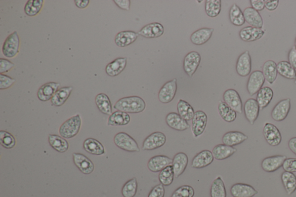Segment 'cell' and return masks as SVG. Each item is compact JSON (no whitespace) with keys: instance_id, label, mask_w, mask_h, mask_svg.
Wrapping results in <instances>:
<instances>
[{"instance_id":"1","label":"cell","mask_w":296,"mask_h":197,"mask_svg":"<svg viewBox=\"0 0 296 197\" xmlns=\"http://www.w3.org/2000/svg\"><path fill=\"white\" fill-rule=\"evenodd\" d=\"M114 108L127 114H139L145 110L146 103L140 97H127L119 100Z\"/></svg>"},{"instance_id":"2","label":"cell","mask_w":296,"mask_h":197,"mask_svg":"<svg viewBox=\"0 0 296 197\" xmlns=\"http://www.w3.org/2000/svg\"><path fill=\"white\" fill-rule=\"evenodd\" d=\"M82 120L80 115L77 114L70 118L61 125L59 134L65 139L73 138L79 133Z\"/></svg>"},{"instance_id":"3","label":"cell","mask_w":296,"mask_h":197,"mask_svg":"<svg viewBox=\"0 0 296 197\" xmlns=\"http://www.w3.org/2000/svg\"><path fill=\"white\" fill-rule=\"evenodd\" d=\"M114 143L119 148L128 152H139L137 141L124 132H119L114 137Z\"/></svg>"},{"instance_id":"4","label":"cell","mask_w":296,"mask_h":197,"mask_svg":"<svg viewBox=\"0 0 296 197\" xmlns=\"http://www.w3.org/2000/svg\"><path fill=\"white\" fill-rule=\"evenodd\" d=\"M19 36L18 32H14L5 39L2 47V52L6 58L12 59L19 53Z\"/></svg>"},{"instance_id":"5","label":"cell","mask_w":296,"mask_h":197,"mask_svg":"<svg viewBox=\"0 0 296 197\" xmlns=\"http://www.w3.org/2000/svg\"><path fill=\"white\" fill-rule=\"evenodd\" d=\"M167 141L166 136L162 132H155L145 139L143 142V151H154L163 147Z\"/></svg>"},{"instance_id":"6","label":"cell","mask_w":296,"mask_h":197,"mask_svg":"<svg viewBox=\"0 0 296 197\" xmlns=\"http://www.w3.org/2000/svg\"><path fill=\"white\" fill-rule=\"evenodd\" d=\"M202 57L199 53L192 51L186 54L183 62V69L188 76L192 78L198 69Z\"/></svg>"},{"instance_id":"7","label":"cell","mask_w":296,"mask_h":197,"mask_svg":"<svg viewBox=\"0 0 296 197\" xmlns=\"http://www.w3.org/2000/svg\"><path fill=\"white\" fill-rule=\"evenodd\" d=\"M178 86L177 79H173L166 82L160 90L158 98L163 104H169L174 99Z\"/></svg>"},{"instance_id":"8","label":"cell","mask_w":296,"mask_h":197,"mask_svg":"<svg viewBox=\"0 0 296 197\" xmlns=\"http://www.w3.org/2000/svg\"><path fill=\"white\" fill-rule=\"evenodd\" d=\"M265 78L263 73L260 71H254L252 73L248 80L247 89L251 96H254L263 87L265 83Z\"/></svg>"},{"instance_id":"9","label":"cell","mask_w":296,"mask_h":197,"mask_svg":"<svg viewBox=\"0 0 296 197\" xmlns=\"http://www.w3.org/2000/svg\"><path fill=\"white\" fill-rule=\"evenodd\" d=\"M223 100L228 106L237 113L243 114V105L241 97L236 90L230 89L225 91L223 94Z\"/></svg>"},{"instance_id":"10","label":"cell","mask_w":296,"mask_h":197,"mask_svg":"<svg viewBox=\"0 0 296 197\" xmlns=\"http://www.w3.org/2000/svg\"><path fill=\"white\" fill-rule=\"evenodd\" d=\"M208 117L205 112L198 111L195 112L192 120V130L194 137L197 138L205 131Z\"/></svg>"},{"instance_id":"11","label":"cell","mask_w":296,"mask_h":197,"mask_svg":"<svg viewBox=\"0 0 296 197\" xmlns=\"http://www.w3.org/2000/svg\"><path fill=\"white\" fill-rule=\"evenodd\" d=\"M265 141L271 147H277L282 142V135L279 129L273 124L265 123L263 128Z\"/></svg>"},{"instance_id":"12","label":"cell","mask_w":296,"mask_h":197,"mask_svg":"<svg viewBox=\"0 0 296 197\" xmlns=\"http://www.w3.org/2000/svg\"><path fill=\"white\" fill-rule=\"evenodd\" d=\"M291 100L290 98L282 100L275 105L271 112V117L276 121H284L291 111Z\"/></svg>"},{"instance_id":"13","label":"cell","mask_w":296,"mask_h":197,"mask_svg":"<svg viewBox=\"0 0 296 197\" xmlns=\"http://www.w3.org/2000/svg\"><path fill=\"white\" fill-rule=\"evenodd\" d=\"M252 71V60L249 51L247 50L238 58L236 63V71L239 76L246 77Z\"/></svg>"},{"instance_id":"14","label":"cell","mask_w":296,"mask_h":197,"mask_svg":"<svg viewBox=\"0 0 296 197\" xmlns=\"http://www.w3.org/2000/svg\"><path fill=\"white\" fill-rule=\"evenodd\" d=\"M165 33V27L162 24L155 22L149 23L142 27L138 33V35L146 39H156Z\"/></svg>"},{"instance_id":"15","label":"cell","mask_w":296,"mask_h":197,"mask_svg":"<svg viewBox=\"0 0 296 197\" xmlns=\"http://www.w3.org/2000/svg\"><path fill=\"white\" fill-rule=\"evenodd\" d=\"M265 31L266 30L247 26L240 30L239 36L244 42H254L260 39L264 36Z\"/></svg>"},{"instance_id":"16","label":"cell","mask_w":296,"mask_h":197,"mask_svg":"<svg viewBox=\"0 0 296 197\" xmlns=\"http://www.w3.org/2000/svg\"><path fill=\"white\" fill-rule=\"evenodd\" d=\"M287 156L276 155L264 158L261 162V168L265 172H274L278 170L283 165Z\"/></svg>"},{"instance_id":"17","label":"cell","mask_w":296,"mask_h":197,"mask_svg":"<svg viewBox=\"0 0 296 197\" xmlns=\"http://www.w3.org/2000/svg\"><path fill=\"white\" fill-rule=\"evenodd\" d=\"M245 117L251 125H254L259 115L260 108L256 100L248 99L244 105Z\"/></svg>"},{"instance_id":"18","label":"cell","mask_w":296,"mask_h":197,"mask_svg":"<svg viewBox=\"0 0 296 197\" xmlns=\"http://www.w3.org/2000/svg\"><path fill=\"white\" fill-rule=\"evenodd\" d=\"M166 122L168 126L176 131H185L190 127L188 122L183 119L175 112H171L167 115Z\"/></svg>"},{"instance_id":"19","label":"cell","mask_w":296,"mask_h":197,"mask_svg":"<svg viewBox=\"0 0 296 197\" xmlns=\"http://www.w3.org/2000/svg\"><path fill=\"white\" fill-rule=\"evenodd\" d=\"M172 159L164 155L155 156L149 159L148 168L152 172H161L167 166L172 165Z\"/></svg>"},{"instance_id":"20","label":"cell","mask_w":296,"mask_h":197,"mask_svg":"<svg viewBox=\"0 0 296 197\" xmlns=\"http://www.w3.org/2000/svg\"><path fill=\"white\" fill-rule=\"evenodd\" d=\"M212 152L209 150H204L197 154L192 159V168L201 169L207 167L211 164L214 160Z\"/></svg>"},{"instance_id":"21","label":"cell","mask_w":296,"mask_h":197,"mask_svg":"<svg viewBox=\"0 0 296 197\" xmlns=\"http://www.w3.org/2000/svg\"><path fill=\"white\" fill-rule=\"evenodd\" d=\"M73 161L83 174L88 175L92 173L94 169L93 162L89 158L81 154H73Z\"/></svg>"},{"instance_id":"22","label":"cell","mask_w":296,"mask_h":197,"mask_svg":"<svg viewBox=\"0 0 296 197\" xmlns=\"http://www.w3.org/2000/svg\"><path fill=\"white\" fill-rule=\"evenodd\" d=\"M60 86L59 83L54 82V81L44 84L39 89L37 97L40 101L43 102L51 100L54 94L59 89Z\"/></svg>"},{"instance_id":"23","label":"cell","mask_w":296,"mask_h":197,"mask_svg":"<svg viewBox=\"0 0 296 197\" xmlns=\"http://www.w3.org/2000/svg\"><path fill=\"white\" fill-rule=\"evenodd\" d=\"M230 193L233 197H254L258 194L254 187L245 183L234 184L231 188Z\"/></svg>"},{"instance_id":"24","label":"cell","mask_w":296,"mask_h":197,"mask_svg":"<svg viewBox=\"0 0 296 197\" xmlns=\"http://www.w3.org/2000/svg\"><path fill=\"white\" fill-rule=\"evenodd\" d=\"M189 158L185 153L180 152L176 154L172 159V166L175 177L178 178L185 172L188 165Z\"/></svg>"},{"instance_id":"25","label":"cell","mask_w":296,"mask_h":197,"mask_svg":"<svg viewBox=\"0 0 296 197\" xmlns=\"http://www.w3.org/2000/svg\"><path fill=\"white\" fill-rule=\"evenodd\" d=\"M127 57H119L109 63L105 68V72L108 76L115 77L121 74L127 67Z\"/></svg>"},{"instance_id":"26","label":"cell","mask_w":296,"mask_h":197,"mask_svg":"<svg viewBox=\"0 0 296 197\" xmlns=\"http://www.w3.org/2000/svg\"><path fill=\"white\" fill-rule=\"evenodd\" d=\"M139 35L133 31H123L117 34L115 38L116 45L119 47H125L131 45L137 39Z\"/></svg>"},{"instance_id":"27","label":"cell","mask_w":296,"mask_h":197,"mask_svg":"<svg viewBox=\"0 0 296 197\" xmlns=\"http://www.w3.org/2000/svg\"><path fill=\"white\" fill-rule=\"evenodd\" d=\"M246 22L252 27L262 29L264 25L263 18L259 12L252 7H248L243 12Z\"/></svg>"},{"instance_id":"28","label":"cell","mask_w":296,"mask_h":197,"mask_svg":"<svg viewBox=\"0 0 296 197\" xmlns=\"http://www.w3.org/2000/svg\"><path fill=\"white\" fill-rule=\"evenodd\" d=\"M248 139V136L243 132L236 131H229L224 134L222 142L224 145L234 147L235 146L243 143Z\"/></svg>"},{"instance_id":"29","label":"cell","mask_w":296,"mask_h":197,"mask_svg":"<svg viewBox=\"0 0 296 197\" xmlns=\"http://www.w3.org/2000/svg\"><path fill=\"white\" fill-rule=\"evenodd\" d=\"M214 29L212 28H202L197 30L190 36V40L194 45H204L211 38Z\"/></svg>"},{"instance_id":"30","label":"cell","mask_w":296,"mask_h":197,"mask_svg":"<svg viewBox=\"0 0 296 197\" xmlns=\"http://www.w3.org/2000/svg\"><path fill=\"white\" fill-rule=\"evenodd\" d=\"M262 73L265 80L268 83L273 84L278 76L277 64L273 60H267L262 67Z\"/></svg>"},{"instance_id":"31","label":"cell","mask_w":296,"mask_h":197,"mask_svg":"<svg viewBox=\"0 0 296 197\" xmlns=\"http://www.w3.org/2000/svg\"><path fill=\"white\" fill-rule=\"evenodd\" d=\"M237 149L224 144H219L215 146L212 150L214 158L217 160H223L236 154Z\"/></svg>"},{"instance_id":"32","label":"cell","mask_w":296,"mask_h":197,"mask_svg":"<svg viewBox=\"0 0 296 197\" xmlns=\"http://www.w3.org/2000/svg\"><path fill=\"white\" fill-rule=\"evenodd\" d=\"M130 115L126 112L116 111L112 113L108 118V125L110 126H123L130 123Z\"/></svg>"},{"instance_id":"33","label":"cell","mask_w":296,"mask_h":197,"mask_svg":"<svg viewBox=\"0 0 296 197\" xmlns=\"http://www.w3.org/2000/svg\"><path fill=\"white\" fill-rule=\"evenodd\" d=\"M73 90L72 86H67L60 88L54 94L52 99H51V103L54 107L62 106L66 103L68 98L70 96L71 93Z\"/></svg>"},{"instance_id":"34","label":"cell","mask_w":296,"mask_h":197,"mask_svg":"<svg viewBox=\"0 0 296 197\" xmlns=\"http://www.w3.org/2000/svg\"><path fill=\"white\" fill-rule=\"evenodd\" d=\"M274 97V91L269 87H262L257 93L256 101L259 105L260 110H264L271 103Z\"/></svg>"},{"instance_id":"35","label":"cell","mask_w":296,"mask_h":197,"mask_svg":"<svg viewBox=\"0 0 296 197\" xmlns=\"http://www.w3.org/2000/svg\"><path fill=\"white\" fill-rule=\"evenodd\" d=\"M85 151L88 154L101 156L104 154L105 149L100 142L94 138H87L84 142Z\"/></svg>"},{"instance_id":"36","label":"cell","mask_w":296,"mask_h":197,"mask_svg":"<svg viewBox=\"0 0 296 197\" xmlns=\"http://www.w3.org/2000/svg\"><path fill=\"white\" fill-rule=\"evenodd\" d=\"M95 102L97 107L101 112L104 115L110 116L112 114V107L110 98L107 94L104 93L98 94L95 98Z\"/></svg>"},{"instance_id":"37","label":"cell","mask_w":296,"mask_h":197,"mask_svg":"<svg viewBox=\"0 0 296 197\" xmlns=\"http://www.w3.org/2000/svg\"><path fill=\"white\" fill-rule=\"evenodd\" d=\"M48 141L50 147L58 152H66L69 148V142L61 136L50 134L49 135Z\"/></svg>"},{"instance_id":"38","label":"cell","mask_w":296,"mask_h":197,"mask_svg":"<svg viewBox=\"0 0 296 197\" xmlns=\"http://www.w3.org/2000/svg\"><path fill=\"white\" fill-rule=\"evenodd\" d=\"M282 184L288 195L291 196L296 190V176L294 173L285 171L281 175Z\"/></svg>"},{"instance_id":"39","label":"cell","mask_w":296,"mask_h":197,"mask_svg":"<svg viewBox=\"0 0 296 197\" xmlns=\"http://www.w3.org/2000/svg\"><path fill=\"white\" fill-rule=\"evenodd\" d=\"M177 110L180 117L187 121L192 120L194 115L195 114V110L188 102L185 100H179L177 104Z\"/></svg>"},{"instance_id":"40","label":"cell","mask_w":296,"mask_h":197,"mask_svg":"<svg viewBox=\"0 0 296 197\" xmlns=\"http://www.w3.org/2000/svg\"><path fill=\"white\" fill-rule=\"evenodd\" d=\"M278 73L281 76L290 80H295L296 70L287 61H281L277 64Z\"/></svg>"},{"instance_id":"41","label":"cell","mask_w":296,"mask_h":197,"mask_svg":"<svg viewBox=\"0 0 296 197\" xmlns=\"http://www.w3.org/2000/svg\"><path fill=\"white\" fill-rule=\"evenodd\" d=\"M218 112L222 119L227 123H232L236 119L237 112L228 106L224 101H219Z\"/></svg>"},{"instance_id":"42","label":"cell","mask_w":296,"mask_h":197,"mask_svg":"<svg viewBox=\"0 0 296 197\" xmlns=\"http://www.w3.org/2000/svg\"><path fill=\"white\" fill-rule=\"evenodd\" d=\"M229 20L234 26H241L246 23L244 13L236 4L231 6L229 11Z\"/></svg>"},{"instance_id":"43","label":"cell","mask_w":296,"mask_h":197,"mask_svg":"<svg viewBox=\"0 0 296 197\" xmlns=\"http://www.w3.org/2000/svg\"><path fill=\"white\" fill-rule=\"evenodd\" d=\"M211 197H226L225 185L220 176L217 177L212 183L210 190Z\"/></svg>"},{"instance_id":"44","label":"cell","mask_w":296,"mask_h":197,"mask_svg":"<svg viewBox=\"0 0 296 197\" xmlns=\"http://www.w3.org/2000/svg\"><path fill=\"white\" fill-rule=\"evenodd\" d=\"M222 9V1L221 0H207L205 4V10L207 15L210 18H215L220 14Z\"/></svg>"},{"instance_id":"45","label":"cell","mask_w":296,"mask_h":197,"mask_svg":"<svg viewBox=\"0 0 296 197\" xmlns=\"http://www.w3.org/2000/svg\"><path fill=\"white\" fill-rule=\"evenodd\" d=\"M43 0H29L27 1L24 11L27 16L30 17L38 15L43 5Z\"/></svg>"},{"instance_id":"46","label":"cell","mask_w":296,"mask_h":197,"mask_svg":"<svg viewBox=\"0 0 296 197\" xmlns=\"http://www.w3.org/2000/svg\"><path fill=\"white\" fill-rule=\"evenodd\" d=\"M175 174L172 165L167 166L160 172L159 180L161 184L164 186L171 185L174 179Z\"/></svg>"},{"instance_id":"47","label":"cell","mask_w":296,"mask_h":197,"mask_svg":"<svg viewBox=\"0 0 296 197\" xmlns=\"http://www.w3.org/2000/svg\"><path fill=\"white\" fill-rule=\"evenodd\" d=\"M138 182L136 178L129 180L122 189V194L124 197H134L137 193Z\"/></svg>"},{"instance_id":"48","label":"cell","mask_w":296,"mask_h":197,"mask_svg":"<svg viewBox=\"0 0 296 197\" xmlns=\"http://www.w3.org/2000/svg\"><path fill=\"white\" fill-rule=\"evenodd\" d=\"M0 143L3 147L11 149L15 147L16 145L15 138L9 132L6 131H0Z\"/></svg>"},{"instance_id":"49","label":"cell","mask_w":296,"mask_h":197,"mask_svg":"<svg viewBox=\"0 0 296 197\" xmlns=\"http://www.w3.org/2000/svg\"><path fill=\"white\" fill-rule=\"evenodd\" d=\"M195 194L192 186L183 185L176 189L170 197H193Z\"/></svg>"},{"instance_id":"50","label":"cell","mask_w":296,"mask_h":197,"mask_svg":"<svg viewBox=\"0 0 296 197\" xmlns=\"http://www.w3.org/2000/svg\"><path fill=\"white\" fill-rule=\"evenodd\" d=\"M16 80L5 74H0V90L9 89L15 83Z\"/></svg>"},{"instance_id":"51","label":"cell","mask_w":296,"mask_h":197,"mask_svg":"<svg viewBox=\"0 0 296 197\" xmlns=\"http://www.w3.org/2000/svg\"><path fill=\"white\" fill-rule=\"evenodd\" d=\"M284 170L286 172H296V158H288L285 159L283 165Z\"/></svg>"},{"instance_id":"52","label":"cell","mask_w":296,"mask_h":197,"mask_svg":"<svg viewBox=\"0 0 296 197\" xmlns=\"http://www.w3.org/2000/svg\"><path fill=\"white\" fill-rule=\"evenodd\" d=\"M14 66V63L11 61L6 59H0V74H3L9 72Z\"/></svg>"},{"instance_id":"53","label":"cell","mask_w":296,"mask_h":197,"mask_svg":"<svg viewBox=\"0 0 296 197\" xmlns=\"http://www.w3.org/2000/svg\"><path fill=\"white\" fill-rule=\"evenodd\" d=\"M165 187L161 183L152 188L148 197H165Z\"/></svg>"},{"instance_id":"54","label":"cell","mask_w":296,"mask_h":197,"mask_svg":"<svg viewBox=\"0 0 296 197\" xmlns=\"http://www.w3.org/2000/svg\"><path fill=\"white\" fill-rule=\"evenodd\" d=\"M250 4L252 8L257 11H261L265 8L264 0H251Z\"/></svg>"},{"instance_id":"55","label":"cell","mask_w":296,"mask_h":197,"mask_svg":"<svg viewBox=\"0 0 296 197\" xmlns=\"http://www.w3.org/2000/svg\"><path fill=\"white\" fill-rule=\"evenodd\" d=\"M288 62L296 70V49L293 46L288 53Z\"/></svg>"},{"instance_id":"56","label":"cell","mask_w":296,"mask_h":197,"mask_svg":"<svg viewBox=\"0 0 296 197\" xmlns=\"http://www.w3.org/2000/svg\"><path fill=\"white\" fill-rule=\"evenodd\" d=\"M114 2L119 8L125 10V11H129L130 9L131 1L130 0H114Z\"/></svg>"},{"instance_id":"57","label":"cell","mask_w":296,"mask_h":197,"mask_svg":"<svg viewBox=\"0 0 296 197\" xmlns=\"http://www.w3.org/2000/svg\"><path fill=\"white\" fill-rule=\"evenodd\" d=\"M265 8L268 11H273L278 8L279 0H264Z\"/></svg>"},{"instance_id":"58","label":"cell","mask_w":296,"mask_h":197,"mask_svg":"<svg viewBox=\"0 0 296 197\" xmlns=\"http://www.w3.org/2000/svg\"><path fill=\"white\" fill-rule=\"evenodd\" d=\"M75 4L80 9H85L89 5V0H75Z\"/></svg>"},{"instance_id":"59","label":"cell","mask_w":296,"mask_h":197,"mask_svg":"<svg viewBox=\"0 0 296 197\" xmlns=\"http://www.w3.org/2000/svg\"><path fill=\"white\" fill-rule=\"evenodd\" d=\"M288 147L290 150L296 155V137L292 138L289 140Z\"/></svg>"},{"instance_id":"60","label":"cell","mask_w":296,"mask_h":197,"mask_svg":"<svg viewBox=\"0 0 296 197\" xmlns=\"http://www.w3.org/2000/svg\"><path fill=\"white\" fill-rule=\"evenodd\" d=\"M294 46L296 47V39H295V46Z\"/></svg>"},{"instance_id":"61","label":"cell","mask_w":296,"mask_h":197,"mask_svg":"<svg viewBox=\"0 0 296 197\" xmlns=\"http://www.w3.org/2000/svg\"><path fill=\"white\" fill-rule=\"evenodd\" d=\"M295 83L296 84V79L295 80Z\"/></svg>"}]
</instances>
